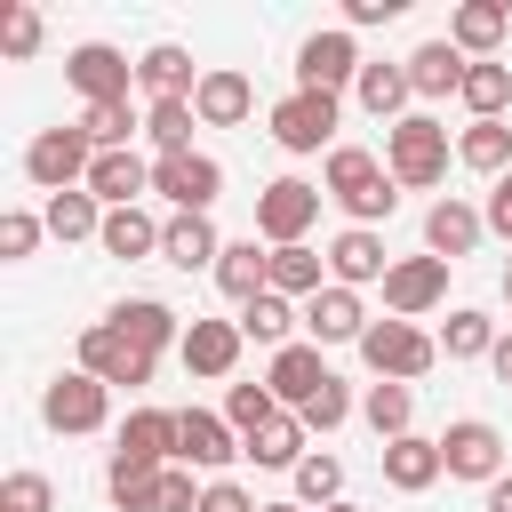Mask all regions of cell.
<instances>
[{
	"label": "cell",
	"instance_id": "31",
	"mask_svg": "<svg viewBox=\"0 0 512 512\" xmlns=\"http://www.w3.org/2000/svg\"><path fill=\"white\" fill-rule=\"evenodd\" d=\"M288 328H304V304H296V296L264 288L256 304H240V336H248V344H272V352H288V344H296Z\"/></svg>",
	"mask_w": 512,
	"mask_h": 512
},
{
	"label": "cell",
	"instance_id": "37",
	"mask_svg": "<svg viewBox=\"0 0 512 512\" xmlns=\"http://www.w3.org/2000/svg\"><path fill=\"white\" fill-rule=\"evenodd\" d=\"M456 160H464L472 176H504V168H512V120H472V128L456 136Z\"/></svg>",
	"mask_w": 512,
	"mask_h": 512
},
{
	"label": "cell",
	"instance_id": "25",
	"mask_svg": "<svg viewBox=\"0 0 512 512\" xmlns=\"http://www.w3.org/2000/svg\"><path fill=\"white\" fill-rule=\"evenodd\" d=\"M88 192H96L104 208H144V192H152V160H144L136 144H128V152H96Z\"/></svg>",
	"mask_w": 512,
	"mask_h": 512
},
{
	"label": "cell",
	"instance_id": "41",
	"mask_svg": "<svg viewBox=\"0 0 512 512\" xmlns=\"http://www.w3.org/2000/svg\"><path fill=\"white\" fill-rule=\"evenodd\" d=\"M440 352H448V360H488V352H496V320L472 312V304H456L448 328H440Z\"/></svg>",
	"mask_w": 512,
	"mask_h": 512
},
{
	"label": "cell",
	"instance_id": "36",
	"mask_svg": "<svg viewBox=\"0 0 512 512\" xmlns=\"http://www.w3.org/2000/svg\"><path fill=\"white\" fill-rule=\"evenodd\" d=\"M120 448L128 456H152V464H176V408H128Z\"/></svg>",
	"mask_w": 512,
	"mask_h": 512
},
{
	"label": "cell",
	"instance_id": "8",
	"mask_svg": "<svg viewBox=\"0 0 512 512\" xmlns=\"http://www.w3.org/2000/svg\"><path fill=\"white\" fill-rule=\"evenodd\" d=\"M104 416H112V384H96L88 368H72V376H56V384L40 392V424H48V432H64V440L104 432Z\"/></svg>",
	"mask_w": 512,
	"mask_h": 512
},
{
	"label": "cell",
	"instance_id": "24",
	"mask_svg": "<svg viewBox=\"0 0 512 512\" xmlns=\"http://www.w3.org/2000/svg\"><path fill=\"white\" fill-rule=\"evenodd\" d=\"M448 40H456L472 64H488V56L512 40V0H464V8L448 16Z\"/></svg>",
	"mask_w": 512,
	"mask_h": 512
},
{
	"label": "cell",
	"instance_id": "45",
	"mask_svg": "<svg viewBox=\"0 0 512 512\" xmlns=\"http://www.w3.org/2000/svg\"><path fill=\"white\" fill-rule=\"evenodd\" d=\"M40 40H48V24H40V8H0V56L8 64H24V56H40Z\"/></svg>",
	"mask_w": 512,
	"mask_h": 512
},
{
	"label": "cell",
	"instance_id": "39",
	"mask_svg": "<svg viewBox=\"0 0 512 512\" xmlns=\"http://www.w3.org/2000/svg\"><path fill=\"white\" fill-rule=\"evenodd\" d=\"M456 104H464L472 120H504V104H512V64H496V56H488V64H472Z\"/></svg>",
	"mask_w": 512,
	"mask_h": 512
},
{
	"label": "cell",
	"instance_id": "56",
	"mask_svg": "<svg viewBox=\"0 0 512 512\" xmlns=\"http://www.w3.org/2000/svg\"><path fill=\"white\" fill-rule=\"evenodd\" d=\"M328 512H360V504H328Z\"/></svg>",
	"mask_w": 512,
	"mask_h": 512
},
{
	"label": "cell",
	"instance_id": "30",
	"mask_svg": "<svg viewBox=\"0 0 512 512\" xmlns=\"http://www.w3.org/2000/svg\"><path fill=\"white\" fill-rule=\"evenodd\" d=\"M160 472H168V464L112 448V464H104V496H112L120 512H152V504H160Z\"/></svg>",
	"mask_w": 512,
	"mask_h": 512
},
{
	"label": "cell",
	"instance_id": "21",
	"mask_svg": "<svg viewBox=\"0 0 512 512\" xmlns=\"http://www.w3.org/2000/svg\"><path fill=\"white\" fill-rule=\"evenodd\" d=\"M384 272H392V256H384V240L368 224H352V232L328 240V280L336 288H384Z\"/></svg>",
	"mask_w": 512,
	"mask_h": 512
},
{
	"label": "cell",
	"instance_id": "29",
	"mask_svg": "<svg viewBox=\"0 0 512 512\" xmlns=\"http://www.w3.org/2000/svg\"><path fill=\"white\" fill-rule=\"evenodd\" d=\"M160 232H168V224H160L152 208H104V240H96V248L120 256V264H144V256H160Z\"/></svg>",
	"mask_w": 512,
	"mask_h": 512
},
{
	"label": "cell",
	"instance_id": "53",
	"mask_svg": "<svg viewBox=\"0 0 512 512\" xmlns=\"http://www.w3.org/2000/svg\"><path fill=\"white\" fill-rule=\"evenodd\" d=\"M488 512H512V480H496V488H488Z\"/></svg>",
	"mask_w": 512,
	"mask_h": 512
},
{
	"label": "cell",
	"instance_id": "6",
	"mask_svg": "<svg viewBox=\"0 0 512 512\" xmlns=\"http://www.w3.org/2000/svg\"><path fill=\"white\" fill-rule=\"evenodd\" d=\"M320 184H304V176H272L264 192H256V240L264 248H296L304 232H312V216H320Z\"/></svg>",
	"mask_w": 512,
	"mask_h": 512
},
{
	"label": "cell",
	"instance_id": "49",
	"mask_svg": "<svg viewBox=\"0 0 512 512\" xmlns=\"http://www.w3.org/2000/svg\"><path fill=\"white\" fill-rule=\"evenodd\" d=\"M480 216H488V232H496V240L512 248V168H504V176L488 184V208H480Z\"/></svg>",
	"mask_w": 512,
	"mask_h": 512
},
{
	"label": "cell",
	"instance_id": "54",
	"mask_svg": "<svg viewBox=\"0 0 512 512\" xmlns=\"http://www.w3.org/2000/svg\"><path fill=\"white\" fill-rule=\"evenodd\" d=\"M264 512H304V504H264Z\"/></svg>",
	"mask_w": 512,
	"mask_h": 512
},
{
	"label": "cell",
	"instance_id": "34",
	"mask_svg": "<svg viewBox=\"0 0 512 512\" xmlns=\"http://www.w3.org/2000/svg\"><path fill=\"white\" fill-rule=\"evenodd\" d=\"M272 288L280 296H296V304H312L320 288H328V248H272Z\"/></svg>",
	"mask_w": 512,
	"mask_h": 512
},
{
	"label": "cell",
	"instance_id": "22",
	"mask_svg": "<svg viewBox=\"0 0 512 512\" xmlns=\"http://www.w3.org/2000/svg\"><path fill=\"white\" fill-rule=\"evenodd\" d=\"M304 336L312 344H360L368 336V304H360V288H320L312 304H304Z\"/></svg>",
	"mask_w": 512,
	"mask_h": 512
},
{
	"label": "cell",
	"instance_id": "35",
	"mask_svg": "<svg viewBox=\"0 0 512 512\" xmlns=\"http://www.w3.org/2000/svg\"><path fill=\"white\" fill-rule=\"evenodd\" d=\"M360 416H368L376 440H408V432H416V392H408V384H368V392H360Z\"/></svg>",
	"mask_w": 512,
	"mask_h": 512
},
{
	"label": "cell",
	"instance_id": "13",
	"mask_svg": "<svg viewBox=\"0 0 512 512\" xmlns=\"http://www.w3.org/2000/svg\"><path fill=\"white\" fill-rule=\"evenodd\" d=\"M440 296H448V264L440 256H392V272H384V312L392 320H424Z\"/></svg>",
	"mask_w": 512,
	"mask_h": 512
},
{
	"label": "cell",
	"instance_id": "32",
	"mask_svg": "<svg viewBox=\"0 0 512 512\" xmlns=\"http://www.w3.org/2000/svg\"><path fill=\"white\" fill-rule=\"evenodd\" d=\"M352 96H360V112H376L384 128L392 120H408V64H360V80H352Z\"/></svg>",
	"mask_w": 512,
	"mask_h": 512
},
{
	"label": "cell",
	"instance_id": "11",
	"mask_svg": "<svg viewBox=\"0 0 512 512\" xmlns=\"http://www.w3.org/2000/svg\"><path fill=\"white\" fill-rule=\"evenodd\" d=\"M440 456H448V480H480V488L504 480V432L488 416H456L440 432Z\"/></svg>",
	"mask_w": 512,
	"mask_h": 512
},
{
	"label": "cell",
	"instance_id": "23",
	"mask_svg": "<svg viewBox=\"0 0 512 512\" xmlns=\"http://www.w3.org/2000/svg\"><path fill=\"white\" fill-rule=\"evenodd\" d=\"M376 464H384V488H400V496H424V488L448 472L440 440H424V432H408V440H384V448H376Z\"/></svg>",
	"mask_w": 512,
	"mask_h": 512
},
{
	"label": "cell",
	"instance_id": "52",
	"mask_svg": "<svg viewBox=\"0 0 512 512\" xmlns=\"http://www.w3.org/2000/svg\"><path fill=\"white\" fill-rule=\"evenodd\" d=\"M488 368H496V384H512V336H496V352H488Z\"/></svg>",
	"mask_w": 512,
	"mask_h": 512
},
{
	"label": "cell",
	"instance_id": "28",
	"mask_svg": "<svg viewBox=\"0 0 512 512\" xmlns=\"http://www.w3.org/2000/svg\"><path fill=\"white\" fill-rule=\"evenodd\" d=\"M464 72H472V56H464L456 40H424V48L408 56V88H416V96H464Z\"/></svg>",
	"mask_w": 512,
	"mask_h": 512
},
{
	"label": "cell",
	"instance_id": "18",
	"mask_svg": "<svg viewBox=\"0 0 512 512\" xmlns=\"http://www.w3.org/2000/svg\"><path fill=\"white\" fill-rule=\"evenodd\" d=\"M192 112H200V128H240V120L256 112L248 72H240V64H208V72H200V88H192Z\"/></svg>",
	"mask_w": 512,
	"mask_h": 512
},
{
	"label": "cell",
	"instance_id": "55",
	"mask_svg": "<svg viewBox=\"0 0 512 512\" xmlns=\"http://www.w3.org/2000/svg\"><path fill=\"white\" fill-rule=\"evenodd\" d=\"M504 304H512V264H504Z\"/></svg>",
	"mask_w": 512,
	"mask_h": 512
},
{
	"label": "cell",
	"instance_id": "33",
	"mask_svg": "<svg viewBox=\"0 0 512 512\" xmlns=\"http://www.w3.org/2000/svg\"><path fill=\"white\" fill-rule=\"evenodd\" d=\"M240 456H248V464H264V472H296V464H304V416H288V408H280L264 432H248V440H240Z\"/></svg>",
	"mask_w": 512,
	"mask_h": 512
},
{
	"label": "cell",
	"instance_id": "15",
	"mask_svg": "<svg viewBox=\"0 0 512 512\" xmlns=\"http://www.w3.org/2000/svg\"><path fill=\"white\" fill-rule=\"evenodd\" d=\"M240 320H200L192 312V328H184V344H176V360L192 368V376H208V384H224L232 368H240Z\"/></svg>",
	"mask_w": 512,
	"mask_h": 512
},
{
	"label": "cell",
	"instance_id": "12",
	"mask_svg": "<svg viewBox=\"0 0 512 512\" xmlns=\"http://www.w3.org/2000/svg\"><path fill=\"white\" fill-rule=\"evenodd\" d=\"M64 80H72L88 104H120V96L136 88V64H128L112 40H80V48L64 56Z\"/></svg>",
	"mask_w": 512,
	"mask_h": 512
},
{
	"label": "cell",
	"instance_id": "26",
	"mask_svg": "<svg viewBox=\"0 0 512 512\" xmlns=\"http://www.w3.org/2000/svg\"><path fill=\"white\" fill-rule=\"evenodd\" d=\"M216 288L232 296V304H256L264 288H272V248L248 232V240H224V256H216Z\"/></svg>",
	"mask_w": 512,
	"mask_h": 512
},
{
	"label": "cell",
	"instance_id": "43",
	"mask_svg": "<svg viewBox=\"0 0 512 512\" xmlns=\"http://www.w3.org/2000/svg\"><path fill=\"white\" fill-rule=\"evenodd\" d=\"M192 128H200L192 104H144V136H152L160 160H168V152H192Z\"/></svg>",
	"mask_w": 512,
	"mask_h": 512
},
{
	"label": "cell",
	"instance_id": "16",
	"mask_svg": "<svg viewBox=\"0 0 512 512\" xmlns=\"http://www.w3.org/2000/svg\"><path fill=\"white\" fill-rule=\"evenodd\" d=\"M328 376H336V368L320 360V344H288V352H272V368H264V384H272V400H280L288 416H304Z\"/></svg>",
	"mask_w": 512,
	"mask_h": 512
},
{
	"label": "cell",
	"instance_id": "17",
	"mask_svg": "<svg viewBox=\"0 0 512 512\" xmlns=\"http://www.w3.org/2000/svg\"><path fill=\"white\" fill-rule=\"evenodd\" d=\"M240 456V432L216 416V408H176V464H200V472H224Z\"/></svg>",
	"mask_w": 512,
	"mask_h": 512
},
{
	"label": "cell",
	"instance_id": "5",
	"mask_svg": "<svg viewBox=\"0 0 512 512\" xmlns=\"http://www.w3.org/2000/svg\"><path fill=\"white\" fill-rule=\"evenodd\" d=\"M152 192L168 200V216H208L224 192V160L216 152H168V160H152Z\"/></svg>",
	"mask_w": 512,
	"mask_h": 512
},
{
	"label": "cell",
	"instance_id": "2",
	"mask_svg": "<svg viewBox=\"0 0 512 512\" xmlns=\"http://www.w3.org/2000/svg\"><path fill=\"white\" fill-rule=\"evenodd\" d=\"M384 168H392L400 192H432V184L448 176V128H440L432 112L392 120V128H384Z\"/></svg>",
	"mask_w": 512,
	"mask_h": 512
},
{
	"label": "cell",
	"instance_id": "4",
	"mask_svg": "<svg viewBox=\"0 0 512 512\" xmlns=\"http://www.w3.org/2000/svg\"><path fill=\"white\" fill-rule=\"evenodd\" d=\"M88 168H96V144H88V128L80 120H64V128H40L32 144H24V176L56 200V192H80L88 184Z\"/></svg>",
	"mask_w": 512,
	"mask_h": 512
},
{
	"label": "cell",
	"instance_id": "50",
	"mask_svg": "<svg viewBox=\"0 0 512 512\" xmlns=\"http://www.w3.org/2000/svg\"><path fill=\"white\" fill-rule=\"evenodd\" d=\"M200 512H264V504H248L240 480H208V488H200Z\"/></svg>",
	"mask_w": 512,
	"mask_h": 512
},
{
	"label": "cell",
	"instance_id": "46",
	"mask_svg": "<svg viewBox=\"0 0 512 512\" xmlns=\"http://www.w3.org/2000/svg\"><path fill=\"white\" fill-rule=\"evenodd\" d=\"M40 232H48V216H32V208H0V264H24V256L40 248Z\"/></svg>",
	"mask_w": 512,
	"mask_h": 512
},
{
	"label": "cell",
	"instance_id": "14",
	"mask_svg": "<svg viewBox=\"0 0 512 512\" xmlns=\"http://www.w3.org/2000/svg\"><path fill=\"white\" fill-rule=\"evenodd\" d=\"M104 320H112V328H120L136 352H152V360H160L168 344H184V328H192V320H184L176 304H160V296H128V304H112Z\"/></svg>",
	"mask_w": 512,
	"mask_h": 512
},
{
	"label": "cell",
	"instance_id": "1",
	"mask_svg": "<svg viewBox=\"0 0 512 512\" xmlns=\"http://www.w3.org/2000/svg\"><path fill=\"white\" fill-rule=\"evenodd\" d=\"M320 192H328V200H336L352 224H368V232H376V224L400 208V184H392V168H384L376 152H360V144H336V152H328V168H320Z\"/></svg>",
	"mask_w": 512,
	"mask_h": 512
},
{
	"label": "cell",
	"instance_id": "3",
	"mask_svg": "<svg viewBox=\"0 0 512 512\" xmlns=\"http://www.w3.org/2000/svg\"><path fill=\"white\" fill-rule=\"evenodd\" d=\"M360 360H368V376H376V384H416V376H432V368H440V336H424L416 320H368Z\"/></svg>",
	"mask_w": 512,
	"mask_h": 512
},
{
	"label": "cell",
	"instance_id": "40",
	"mask_svg": "<svg viewBox=\"0 0 512 512\" xmlns=\"http://www.w3.org/2000/svg\"><path fill=\"white\" fill-rule=\"evenodd\" d=\"M80 128H88V144H96V152H128V144H136V128H144V112H136L128 96H120V104H88V112H80Z\"/></svg>",
	"mask_w": 512,
	"mask_h": 512
},
{
	"label": "cell",
	"instance_id": "44",
	"mask_svg": "<svg viewBox=\"0 0 512 512\" xmlns=\"http://www.w3.org/2000/svg\"><path fill=\"white\" fill-rule=\"evenodd\" d=\"M272 416H280V400H272V384H232V392H224V424H232L240 440H248V432H264Z\"/></svg>",
	"mask_w": 512,
	"mask_h": 512
},
{
	"label": "cell",
	"instance_id": "19",
	"mask_svg": "<svg viewBox=\"0 0 512 512\" xmlns=\"http://www.w3.org/2000/svg\"><path fill=\"white\" fill-rule=\"evenodd\" d=\"M480 232H488V216H480L472 200H456V192L424 208V256H440V264L472 256V248H480Z\"/></svg>",
	"mask_w": 512,
	"mask_h": 512
},
{
	"label": "cell",
	"instance_id": "7",
	"mask_svg": "<svg viewBox=\"0 0 512 512\" xmlns=\"http://www.w3.org/2000/svg\"><path fill=\"white\" fill-rule=\"evenodd\" d=\"M336 120H344L336 96L288 88V96L272 104V144H280V152H336Z\"/></svg>",
	"mask_w": 512,
	"mask_h": 512
},
{
	"label": "cell",
	"instance_id": "51",
	"mask_svg": "<svg viewBox=\"0 0 512 512\" xmlns=\"http://www.w3.org/2000/svg\"><path fill=\"white\" fill-rule=\"evenodd\" d=\"M408 0H344V32H360V24H392Z\"/></svg>",
	"mask_w": 512,
	"mask_h": 512
},
{
	"label": "cell",
	"instance_id": "27",
	"mask_svg": "<svg viewBox=\"0 0 512 512\" xmlns=\"http://www.w3.org/2000/svg\"><path fill=\"white\" fill-rule=\"evenodd\" d=\"M216 256H224V232H216L208 216H168L160 264H176V272H216Z\"/></svg>",
	"mask_w": 512,
	"mask_h": 512
},
{
	"label": "cell",
	"instance_id": "47",
	"mask_svg": "<svg viewBox=\"0 0 512 512\" xmlns=\"http://www.w3.org/2000/svg\"><path fill=\"white\" fill-rule=\"evenodd\" d=\"M0 512H56V480L48 472H8L0 480Z\"/></svg>",
	"mask_w": 512,
	"mask_h": 512
},
{
	"label": "cell",
	"instance_id": "38",
	"mask_svg": "<svg viewBox=\"0 0 512 512\" xmlns=\"http://www.w3.org/2000/svg\"><path fill=\"white\" fill-rule=\"evenodd\" d=\"M40 216H48V232H56V240H104V200H96L88 184H80V192H56Z\"/></svg>",
	"mask_w": 512,
	"mask_h": 512
},
{
	"label": "cell",
	"instance_id": "48",
	"mask_svg": "<svg viewBox=\"0 0 512 512\" xmlns=\"http://www.w3.org/2000/svg\"><path fill=\"white\" fill-rule=\"evenodd\" d=\"M344 416H352V392H344V376H328V384H320V400L304 408V432H336Z\"/></svg>",
	"mask_w": 512,
	"mask_h": 512
},
{
	"label": "cell",
	"instance_id": "10",
	"mask_svg": "<svg viewBox=\"0 0 512 512\" xmlns=\"http://www.w3.org/2000/svg\"><path fill=\"white\" fill-rule=\"evenodd\" d=\"M80 368L96 376V384H112V392H136V384H152V352H136L112 320H96V328H80Z\"/></svg>",
	"mask_w": 512,
	"mask_h": 512
},
{
	"label": "cell",
	"instance_id": "42",
	"mask_svg": "<svg viewBox=\"0 0 512 512\" xmlns=\"http://www.w3.org/2000/svg\"><path fill=\"white\" fill-rule=\"evenodd\" d=\"M288 480H296V504H304V512H328V504H344V464H336V456H304Z\"/></svg>",
	"mask_w": 512,
	"mask_h": 512
},
{
	"label": "cell",
	"instance_id": "20",
	"mask_svg": "<svg viewBox=\"0 0 512 512\" xmlns=\"http://www.w3.org/2000/svg\"><path fill=\"white\" fill-rule=\"evenodd\" d=\"M136 88H144L152 104H192V88H200V72H192V48H176V40H152V48L136 56Z\"/></svg>",
	"mask_w": 512,
	"mask_h": 512
},
{
	"label": "cell",
	"instance_id": "9",
	"mask_svg": "<svg viewBox=\"0 0 512 512\" xmlns=\"http://www.w3.org/2000/svg\"><path fill=\"white\" fill-rule=\"evenodd\" d=\"M360 40L344 32V24H328V32H312L304 48H296V88H312V96H344L352 80H360Z\"/></svg>",
	"mask_w": 512,
	"mask_h": 512
}]
</instances>
